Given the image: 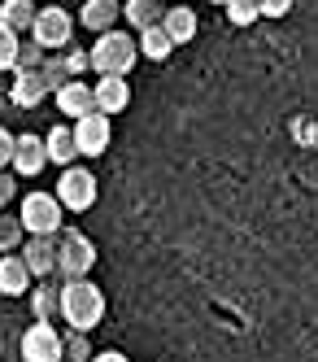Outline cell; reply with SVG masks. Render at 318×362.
Segmentation results:
<instances>
[{
	"label": "cell",
	"instance_id": "2",
	"mask_svg": "<svg viewBox=\"0 0 318 362\" xmlns=\"http://www.w3.org/2000/svg\"><path fill=\"white\" fill-rule=\"evenodd\" d=\"M88 57H92V70H96V74H122V79H126L131 66L140 62V44L131 40L126 31H105V35L92 44Z\"/></svg>",
	"mask_w": 318,
	"mask_h": 362
},
{
	"label": "cell",
	"instance_id": "29",
	"mask_svg": "<svg viewBox=\"0 0 318 362\" xmlns=\"http://www.w3.org/2000/svg\"><path fill=\"white\" fill-rule=\"evenodd\" d=\"M18 197V175H9V170H0V210Z\"/></svg>",
	"mask_w": 318,
	"mask_h": 362
},
{
	"label": "cell",
	"instance_id": "4",
	"mask_svg": "<svg viewBox=\"0 0 318 362\" xmlns=\"http://www.w3.org/2000/svg\"><path fill=\"white\" fill-rule=\"evenodd\" d=\"M96 267V245L83 236V231H61L57 240V271L66 279H88Z\"/></svg>",
	"mask_w": 318,
	"mask_h": 362
},
{
	"label": "cell",
	"instance_id": "16",
	"mask_svg": "<svg viewBox=\"0 0 318 362\" xmlns=\"http://www.w3.org/2000/svg\"><path fill=\"white\" fill-rule=\"evenodd\" d=\"M44 148H48V162H57V166H74L78 158V144H74V127H52V132L44 136Z\"/></svg>",
	"mask_w": 318,
	"mask_h": 362
},
{
	"label": "cell",
	"instance_id": "30",
	"mask_svg": "<svg viewBox=\"0 0 318 362\" xmlns=\"http://www.w3.org/2000/svg\"><path fill=\"white\" fill-rule=\"evenodd\" d=\"M13 144H18V136L0 127V170H5V166H13Z\"/></svg>",
	"mask_w": 318,
	"mask_h": 362
},
{
	"label": "cell",
	"instance_id": "20",
	"mask_svg": "<svg viewBox=\"0 0 318 362\" xmlns=\"http://www.w3.org/2000/svg\"><path fill=\"white\" fill-rule=\"evenodd\" d=\"M140 57H148V62H166L170 53H175V40L166 35V27H148V31H140Z\"/></svg>",
	"mask_w": 318,
	"mask_h": 362
},
{
	"label": "cell",
	"instance_id": "13",
	"mask_svg": "<svg viewBox=\"0 0 318 362\" xmlns=\"http://www.w3.org/2000/svg\"><path fill=\"white\" fill-rule=\"evenodd\" d=\"M9 96H13V105H22V110H35L40 100L48 96L44 74H40V70H13V88H9Z\"/></svg>",
	"mask_w": 318,
	"mask_h": 362
},
{
	"label": "cell",
	"instance_id": "25",
	"mask_svg": "<svg viewBox=\"0 0 318 362\" xmlns=\"http://www.w3.org/2000/svg\"><path fill=\"white\" fill-rule=\"evenodd\" d=\"M18 48H22V35H13L5 22H0V70H13L18 66Z\"/></svg>",
	"mask_w": 318,
	"mask_h": 362
},
{
	"label": "cell",
	"instance_id": "31",
	"mask_svg": "<svg viewBox=\"0 0 318 362\" xmlns=\"http://www.w3.org/2000/svg\"><path fill=\"white\" fill-rule=\"evenodd\" d=\"M92 362H131V358L118 354V349H105V354H92Z\"/></svg>",
	"mask_w": 318,
	"mask_h": 362
},
{
	"label": "cell",
	"instance_id": "11",
	"mask_svg": "<svg viewBox=\"0 0 318 362\" xmlns=\"http://www.w3.org/2000/svg\"><path fill=\"white\" fill-rule=\"evenodd\" d=\"M48 166V148H44V136H31V132H22L18 144H13V175L22 179H31Z\"/></svg>",
	"mask_w": 318,
	"mask_h": 362
},
{
	"label": "cell",
	"instance_id": "17",
	"mask_svg": "<svg viewBox=\"0 0 318 362\" xmlns=\"http://www.w3.org/2000/svg\"><path fill=\"white\" fill-rule=\"evenodd\" d=\"M162 27H166V35L175 40V48H179V44H192V40H196V9H188V5L166 9Z\"/></svg>",
	"mask_w": 318,
	"mask_h": 362
},
{
	"label": "cell",
	"instance_id": "32",
	"mask_svg": "<svg viewBox=\"0 0 318 362\" xmlns=\"http://www.w3.org/2000/svg\"><path fill=\"white\" fill-rule=\"evenodd\" d=\"M209 5H223V9H227V5H231V0H209Z\"/></svg>",
	"mask_w": 318,
	"mask_h": 362
},
{
	"label": "cell",
	"instance_id": "14",
	"mask_svg": "<svg viewBox=\"0 0 318 362\" xmlns=\"http://www.w3.org/2000/svg\"><path fill=\"white\" fill-rule=\"evenodd\" d=\"M31 271H26L22 262V253H5L0 257V293L5 297H22V293H31Z\"/></svg>",
	"mask_w": 318,
	"mask_h": 362
},
{
	"label": "cell",
	"instance_id": "7",
	"mask_svg": "<svg viewBox=\"0 0 318 362\" xmlns=\"http://www.w3.org/2000/svg\"><path fill=\"white\" fill-rule=\"evenodd\" d=\"M22 362H66L61 332L52 323H31L22 332Z\"/></svg>",
	"mask_w": 318,
	"mask_h": 362
},
{
	"label": "cell",
	"instance_id": "21",
	"mask_svg": "<svg viewBox=\"0 0 318 362\" xmlns=\"http://www.w3.org/2000/svg\"><path fill=\"white\" fill-rule=\"evenodd\" d=\"M31 305H35V323H52L61 315V288L57 284H40L31 293Z\"/></svg>",
	"mask_w": 318,
	"mask_h": 362
},
{
	"label": "cell",
	"instance_id": "28",
	"mask_svg": "<svg viewBox=\"0 0 318 362\" xmlns=\"http://www.w3.org/2000/svg\"><path fill=\"white\" fill-rule=\"evenodd\" d=\"M293 5H297V0H257L261 18H288V13H293Z\"/></svg>",
	"mask_w": 318,
	"mask_h": 362
},
{
	"label": "cell",
	"instance_id": "9",
	"mask_svg": "<svg viewBox=\"0 0 318 362\" xmlns=\"http://www.w3.org/2000/svg\"><path fill=\"white\" fill-rule=\"evenodd\" d=\"M92 96H96V114L114 118V114H126V105H131V83L122 74H100L92 83Z\"/></svg>",
	"mask_w": 318,
	"mask_h": 362
},
{
	"label": "cell",
	"instance_id": "26",
	"mask_svg": "<svg viewBox=\"0 0 318 362\" xmlns=\"http://www.w3.org/2000/svg\"><path fill=\"white\" fill-rule=\"evenodd\" d=\"M61 349H66V362H92V345H88V336H83V332L61 336Z\"/></svg>",
	"mask_w": 318,
	"mask_h": 362
},
{
	"label": "cell",
	"instance_id": "10",
	"mask_svg": "<svg viewBox=\"0 0 318 362\" xmlns=\"http://www.w3.org/2000/svg\"><path fill=\"white\" fill-rule=\"evenodd\" d=\"M22 262L35 279H48L57 271V236H26L22 245Z\"/></svg>",
	"mask_w": 318,
	"mask_h": 362
},
{
	"label": "cell",
	"instance_id": "1",
	"mask_svg": "<svg viewBox=\"0 0 318 362\" xmlns=\"http://www.w3.org/2000/svg\"><path fill=\"white\" fill-rule=\"evenodd\" d=\"M61 319L74 327V332H92L100 319H105V293L96 288L92 279H66L61 284Z\"/></svg>",
	"mask_w": 318,
	"mask_h": 362
},
{
	"label": "cell",
	"instance_id": "18",
	"mask_svg": "<svg viewBox=\"0 0 318 362\" xmlns=\"http://www.w3.org/2000/svg\"><path fill=\"white\" fill-rule=\"evenodd\" d=\"M122 13H126V22H131V27H136V31L162 27V18H166L162 0H126V5H122Z\"/></svg>",
	"mask_w": 318,
	"mask_h": 362
},
{
	"label": "cell",
	"instance_id": "12",
	"mask_svg": "<svg viewBox=\"0 0 318 362\" xmlns=\"http://www.w3.org/2000/svg\"><path fill=\"white\" fill-rule=\"evenodd\" d=\"M57 110L66 114V118H88L92 110H96V96H92V83H78V79H70L66 88H57Z\"/></svg>",
	"mask_w": 318,
	"mask_h": 362
},
{
	"label": "cell",
	"instance_id": "24",
	"mask_svg": "<svg viewBox=\"0 0 318 362\" xmlns=\"http://www.w3.org/2000/svg\"><path fill=\"white\" fill-rule=\"evenodd\" d=\"M257 18H261L257 0H231V5H227V22H231V27H253Z\"/></svg>",
	"mask_w": 318,
	"mask_h": 362
},
{
	"label": "cell",
	"instance_id": "8",
	"mask_svg": "<svg viewBox=\"0 0 318 362\" xmlns=\"http://www.w3.org/2000/svg\"><path fill=\"white\" fill-rule=\"evenodd\" d=\"M110 140H114V127H110V118L105 114H88V118H78L74 122V144H78V158H100L105 148H110Z\"/></svg>",
	"mask_w": 318,
	"mask_h": 362
},
{
	"label": "cell",
	"instance_id": "27",
	"mask_svg": "<svg viewBox=\"0 0 318 362\" xmlns=\"http://www.w3.org/2000/svg\"><path fill=\"white\" fill-rule=\"evenodd\" d=\"M44 66V48L35 44V40H22V48H18V66L13 70H40Z\"/></svg>",
	"mask_w": 318,
	"mask_h": 362
},
{
	"label": "cell",
	"instance_id": "19",
	"mask_svg": "<svg viewBox=\"0 0 318 362\" xmlns=\"http://www.w3.org/2000/svg\"><path fill=\"white\" fill-rule=\"evenodd\" d=\"M35 5H31V0H5V5H0V22H5V27L13 31V35H31V27H35Z\"/></svg>",
	"mask_w": 318,
	"mask_h": 362
},
{
	"label": "cell",
	"instance_id": "23",
	"mask_svg": "<svg viewBox=\"0 0 318 362\" xmlns=\"http://www.w3.org/2000/svg\"><path fill=\"white\" fill-rule=\"evenodd\" d=\"M40 74H44L48 92H57V88H66V83H70V62H66V57H44Z\"/></svg>",
	"mask_w": 318,
	"mask_h": 362
},
{
	"label": "cell",
	"instance_id": "6",
	"mask_svg": "<svg viewBox=\"0 0 318 362\" xmlns=\"http://www.w3.org/2000/svg\"><path fill=\"white\" fill-rule=\"evenodd\" d=\"M57 201H61V210H74V214L92 210V205H96V175L83 170V166L61 170V179H57Z\"/></svg>",
	"mask_w": 318,
	"mask_h": 362
},
{
	"label": "cell",
	"instance_id": "22",
	"mask_svg": "<svg viewBox=\"0 0 318 362\" xmlns=\"http://www.w3.org/2000/svg\"><path fill=\"white\" fill-rule=\"evenodd\" d=\"M26 231H22V218H13V214H0V253H13V249H22L26 240Z\"/></svg>",
	"mask_w": 318,
	"mask_h": 362
},
{
	"label": "cell",
	"instance_id": "5",
	"mask_svg": "<svg viewBox=\"0 0 318 362\" xmlns=\"http://www.w3.org/2000/svg\"><path fill=\"white\" fill-rule=\"evenodd\" d=\"M70 35H74V18L61 9V5H48L35 13V27H31V40L44 48V53H52V48H70Z\"/></svg>",
	"mask_w": 318,
	"mask_h": 362
},
{
	"label": "cell",
	"instance_id": "3",
	"mask_svg": "<svg viewBox=\"0 0 318 362\" xmlns=\"http://www.w3.org/2000/svg\"><path fill=\"white\" fill-rule=\"evenodd\" d=\"M61 201L57 192H26L22 197V231L26 236H57L61 231Z\"/></svg>",
	"mask_w": 318,
	"mask_h": 362
},
{
	"label": "cell",
	"instance_id": "15",
	"mask_svg": "<svg viewBox=\"0 0 318 362\" xmlns=\"http://www.w3.org/2000/svg\"><path fill=\"white\" fill-rule=\"evenodd\" d=\"M118 18H122V5H118V0H88V5L78 9V22H83L88 31H96V35L114 31Z\"/></svg>",
	"mask_w": 318,
	"mask_h": 362
}]
</instances>
